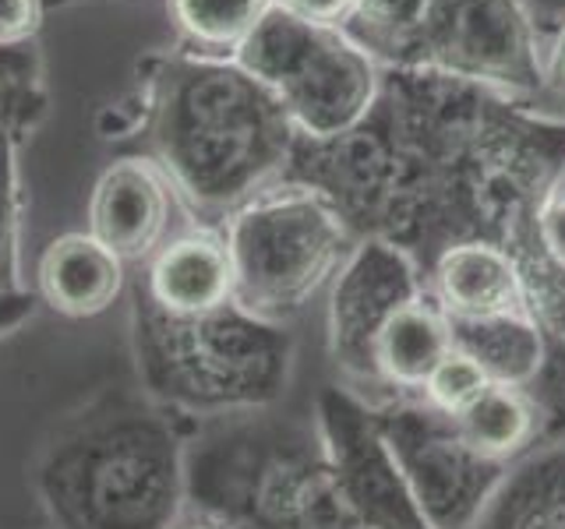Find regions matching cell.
I'll return each instance as SVG.
<instances>
[{"label":"cell","mask_w":565,"mask_h":529,"mask_svg":"<svg viewBox=\"0 0 565 529\" xmlns=\"http://www.w3.org/2000/svg\"><path fill=\"white\" fill-rule=\"evenodd\" d=\"M435 0H353L343 32L358 40L382 67H396L420 35Z\"/></svg>","instance_id":"44dd1931"},{"label":"cell","mask_w":565,"mask_h":529,"mask_svg":"<svg viewBox=\"0 0 565 529\" xmlns=\"http://www.w3.org/2000/svg\"><path fill=\"white\" fill-rule=\"evenodd\" d=\"M234 261L237 304L265 322L287 325L332 287L350 258L353 229L322 194L279 181L223 223Z\"/></svg>","instance_id":"5b68a950"},{"label":"cell","mask_w":565,"mask_h":529,"mask_svg":"<svg viewBox=\"0 0 565 529\" xmlns=\"http://www.w3.org/2000/svg\"><path fill=\"white\" fill-rule=\"evenodd\" d=\"M279 8H287L290 14L305 18L311 25H329V29H343L350 18L353 0H276Z\"/></svg>","instance_id":"4316f807"},{"label":"cell","mask_w":565,"mask_h":529,"mask_svg":"<svg viewBox=\"0 0 565 529\" xmlns=\"http://www.w3.org/2000/svg\"><path fill=\"white\" fill-rule=\"evenodd\" d=\"M135 367L146 396L181 417L265 413L294 378V335L237 300L205 314H167L135 290Z\"/></svg>","instance_id":"277c9868"},{"label":"cell","mask_w":565,"mask_h":529,"mask_svg":"<svg viewBox=\"0 0 565 529\" xmlns=\"http://www.w3.org/2000/svg\"><path fill=\"white\" fill-rule=\"evenodd\" d=\"M520 4L526 8L530 18H534V25L544 40L565 22V0H520Z\"/></svg>","instance_id":"f1b7e54d"},{"label":"cell","mask_w":565,"mask_h":529,"mask_svg":"<svg viewBox=\"0 0 565 529\" xmlns=\"http://www.w3.org/2000/svg\"><path fill=\"white\" fill-rule=\"evenodd\" d=\"M141 293L167 314H205L237 300L223 226H188L146 261Z\"/></svg>","instance_id":"7c38bea8"},{"label":"cell","mask_w":565,"mask_h":529,"mask_svg":"<svg viewBox=\"0 0 565 529\" xmlns=\"http://www.w3.org/2000/svg\"><path fill=\"white\" fill-rule=\"evenodd\" d=\"M188 53L234 57L276 0H167Z\"/></svg>","instance_id":"ffe728a7"},{"label":"cell","mask_w":565,"mask_h":529,"mask_svg":"<svg viewBox=\"0 0 565 529\" xmlns=\"http://www.w3.org/2000/svg\"><path fill=\"white\" fill-rule=\"evenodd\" d=\"M234 61L282 102L297 138L332 141L358 131L382 96V64L343 29L311 25L273 4Z\"/></svg>","instance_id":"8992f818"},{"label":"cell","mask_w":565,"mask_h":529,"mask_svg":"<svg viewBox=\"0 0 565 529\" xmlns=\"http://www.w3.org/2000/svg\"><path fill=\"white\" fill-rule=\"evenodd\" d=\"M177 191L156 159L124 155L99 173L88 198V234L128 264L149 261L173 237Z\"/></svg>","instance_id":"8fae6325"},{"label":"cell","mask_w":565,"mask_h":529,"mask_svg":"<svg viewBox=\"0 0 565 529\" xmlns=\"http://www.w3.org/2000/svg\"><path fill=\"white\" fill-rule=\"evenodd\" d=\"M46 0H0V53L25 50L43 25Z\"/></svg>","instance_id":"484cf974"},{"label":"cell","mask_w":565,"mask_h":529,"mask_svg":"<svg viewBox=\"0 0 565 529\" xmlns=\"http://www.w3.org/2000/svg\"><path fill=\"white\" fill-rule=\"evenodd\" d=\"M526 392L537 406V445H565V349L547 346V360Z\"/></svg>","instance_id":"cb8c5ba5"},{"label":"cell","mask_w":565,"mask_h":529,"mask_svg":"<svg viewBox=\"0 0 565 529\" xmlns=\"http://www.w3.org/2000/svg\"><path fill=\"white\" fill-rule=\"evenodd\" d=\"M184 463L188 438L170 410L117 399L53 441L35 487L57 529H177Z\"/></svg>","instance_id":"7a4b0ae2"},{"label":"cell","mask_w":565,"mask_h":529,"mask_svg":"<svg viewBox=\"0 0 565 529\" xmlns=\"http://www.w3.org/2000/svg\"><path fill=\"white\" fill-rule=\"evenodd\" d=\"M0 71H4L8 78H14L18 85H29V78H25V50L0 53Z\"/></svg>","instance_id":"4dcf8cb0"},{"label":"cell","mask_w":565,"mask_h":529,"mask_svg":"<svg viewBox=\"0 0 565 529\" xmlns=\"http://www.w3.org/2000/svg\"><path fill=\"white\" fill-rule=\"evenodd\" d=\"M177 529H220V526H212V522H205L199 516H191V519H181V526H177Z\"/></svg>","instance_id":"1f68e13d"},{"label":"cell","mask_w":565,"mask_h":529,"mask_svg":"<svg viewBox=\"0 0 565 529\" xmlns=\"http://www.w3.org/2000/svg\"><path fill=\"white\" fill-rule=\"evenodd\" d=\"M428 293V276L393 240L364 237L353 244L329 287V357L340 385L367 399L388 402L375 370V343L388 317Z\"/></svg>","instance_id":"9c48e42d"},{"label":"cell","mask_w":565,"mask_h":529,"mask_svg":"<svg viewBox=\"0 0 565 529\" xmlns=\"http://www.w3.org/2000/svg\"><path fill=\"white\" fill-rule=\"evenodd\" d=\"M520 258L523 287H526V307L537 317V325L547 335V346L565 349V272L544 261L526 240L512 251Z\"/></svg>","instance_id":"7402d4cb"},{"label":"cell","mask_w":565,"mask_h":529,"mask_svg":"<svg viewBox=\"0 0 565 529\" xmlns=\"http://www.w3.org/2000/svg\"><path fill=\"white\" fill-rule=\"evenodd\" d=\"M488 375L481 367H477L467 353H459L456 346L446 353V360H441L435 370H431V378L424 381L420 388V402L424 406H431L435 413L441 417H449L456 420L459 413H467L470 406L484 396V388H488Z\"/></svg>","instance_id":"603a6c76"},{"label":"cell","mask_w":565,"mask_h":529,"mask_svg":"<svg viewBox=\"0 0 565 529\" xmlns=\"http://www.w3.org/2000/svg\"><path fill=\"white\" fill-rule=\"evenodd\" d=\"M188 508L220 529H364L308 423L212 420L188 441Z\"/></svg>","instance_id":"3957f363"},{"label":"cell","mask_w":565,"mask_h":529,"mask_svg":"<svg viewBox=\"0 0 565 529\" xmlns=\"http://www.w3.org/2000/svg\"><path fill=\"white\" fill-rule=\"evenodd\" d=\"M526 244L544 261H552L555 269L565 272V173L544 191V198L534 212V223H530Z\"/></svg>","instance_id":"d4e9b609"},{"label":"cell","mask_w":565,"mask_h":529,"mask_svg":"<svg viewBox=\"0 0 565 529\" xmlns=\"http://www.w3.org/2000/svg\"><path fill=\"white\" fill-rule=\"evenodd\" d=\"M541 75L544 88L565 99V22L544 40V57H541Z\"/></svg>","instance_id":"83f0119b"},{"label":"cell","mask_w":565,"mask_h":529,"mask_svg":"<svg viewBox=\"0 0 565 529\" xmlns=\"http://www.w3.org/2000/svg\"><path fill=\"white\" fill-rule=\"evenodd\" d=\"M64 4H75V0H46V8H64Z\"/></svg>","instance_id":"d6a6232c"},{"label":"cell","mask_w":565,"mask_h":529,"mask_svg":"<svg viewBox=\"0 0 565 529\" xmlns=\"http://www.w3.org/2000/svg\"><path fill=\"white\" fill-rule=\"evenodd\" d=\"M428 293L449 314V322L530 311L520 258L494 240L449 244L428 269Z\"/></svg>","instance_id":"4fadbf2b"},{"label":"cell","mask_w":565,"mask_h":529,"mask_svg":"<svg viewBox=\"0 0 565 529\" xmlns=\"http://www.w3.org/2000/svg\"><path fill=\"white\" fill-rule=\"evenodd\" d=\"M152 145L177 202L199 226H223L287 176L297 131L269 85L234 57L170 53L152 82Z\"/></svg>","instance_id":"6da1fadb"},{"label":"cell","mask_w":565,"mask_h":529,"mask_svg":"<svg viewBox=\"0 0 565 529\" xmlns=\"http://www.w3.org/2000/svg\"><path fill=\"white\" fill-rule=\"evenodd\" d=\"M477 529H565V445L516 458Z\"/></svg>","instance_id":"2e32d148"},{"label":"cell","mask_w":565,"mask_h":529,"mask_svg":"<svg viewBox=\"0 0 565 529\" xmlns=\"http://www.w3.org/2000/svg\"><path fill=\"white\" fill-rule=\"evenodd\" d=\"M315 431L335 487L364 529H428L379 428L375 406L343 385H326L315 399Z\"/></svg>","instance_id":"30bf717a"},{"label":"cell","mask_w":565,"mask_h":529,"mask_svg":"<svg viewBox=\"0 0 565 529\" xmlns=\"http://www.w3.org/2000/svg\"><path fill=\"white\" fill-rule=\"evenodd\" d=\"M375 417L428 529H477L509 466L467 445L456 420L420 399H388Z\"/></svg>","instance_id":"ba28073f"},{"label":"cell","mask_w":565,"mask_h":529,"mask_svg":"<svg viewBox=\"0 0 565 529\" xmlns=\"http://www.w3.org/2000/svg\"><path fill=\"white\" fill-rule=\"evenodd\" d=\"M452 346L484 370L491 385L530 388L547 360V335L530 311L449 322Z\"/></svg>","instance_id":"e0dca14e"},{"label":"cell","mask_w":565,"mask_h":529,"mask_svg":"<svg viewBox=\"0 0 565 529\" xmlns=\"http://www.w3.org/2000/svg\"><path fill=\"white\" fill-rule=\"evenodd\" d=\"M22 194H18V166L11 131L0 134V339L22 328L35 314V293L22 279Z\"/></svg>","instance_id":"d6986e66"},{"label":"cell","mask_w":565,"mask_h":529,"mask_svg":"<svg viewBox=\"0 0 565 529\" xmlns=\"http://www.w3.org/2000/svg\"><path fill=\"white\" fill-rule=\"evenodd\" d=\"M456 428L481 455L512 466L537 449V406L526 388L488 385L484 396L456 417Z\"/></svg>","instance_id":"ac0fdd59"},{"label":"cell","mask_w":565,"mask_h":529,"mask_svg":"<svg viewBox=\"0 0 565 529\" xmlns=\"http://www.w3.org/2000/svg\"><path fill=\"white\" fill-rule=\"evenodd\" d=\"M128 282V261L88 229L53 237L35 261V296L64 317H96L117 304Z\"/></svg>","instance_id":"5bb4252c"},{"label":"cell","mask_w":565,"mask_h":529,"mask_svg":"<svg viewBox=\"0 0 565 529\" xmlns=\"http://www.w3.org/2000/svg\"><path fill=\"white\" fill-rule=\"evenodd\" d=\"M25 85H18L14 78H8L4 71H0V134L11 131V123L18 117V93H22Z\"/></svg>","instance_id":"f546056e"},{"label":"cell","mask_w":565,"mask_h":529,"mask_svg":"<svg viewBox=\"0 0 565 529\" xmlns=\"http://www.w3.org/2000/svg\"><path fill=\"white\" fill-rule=\"evenodd\" d=\"M544 35L520 0H435L420 35L396 67L526 99L544 88Z\"/></svg>","instance_id":"52a82bcc"},{"label":"cell","mask_w":565,"mask_h":529,"mask_svg":"<svg viewBox=\"0 0 565 529\" xmlns=\"http://www.w3.org/2000/svg\"><path fill=\"white\" fill-rule=\"evenodd\" d=\"M452 349V325L431 293L388 317L375 343V370L388 399H417L431 370Z\"/></svg>","instance_id":"9a60e30c"}]
</instances>
